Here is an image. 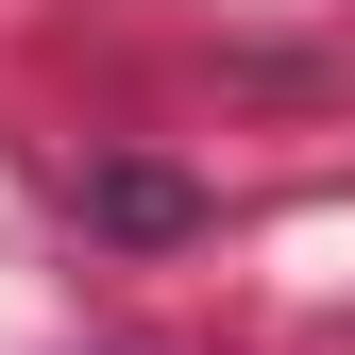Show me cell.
Masks as SVG:
<instances>
[{
    "label": "cell",
    "instance_id": "obj_1",
    "mask_svg": "<svg viewBox=\"0 0 355 355\" xmlns=\"http://www.w3.org/2000/svg\"><path fill=\"white\" fill-rule=\"evenodd\" d=\"M85 220H102V237H187L203 187H187V169H85Z\"/></svg>",
    "mask_w": 355,
    "mask_h": 355
}]
</instances>
